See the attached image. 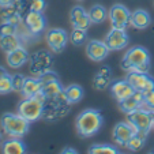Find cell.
<instances>
[{"label":"cell","instance_id":"cell-1","mask_svg":"<svg viewBox=\"0 0 154 154\" xmlns=\"http://www.w3.org/2000/svg\"><path fill=\"white\" fill-rule=\"evenodd\" d=\"M104 117L97 109H85L76 117V132L81 138H90L101 130Z\"/></svg>","mask_w":154,"mask_h":154},{"label":"cell","instance_id":"cell-2","mask_svg":"<svg viewBox=\"0 0 154 154\" xmlns=\"http://www.w3.org/2000/svg\"><path fill=\"white\" fill-rule=\"evenodd\" d=\"M122 68L124 71H142L149 72L150 70V53L145 47H132L125 52L122 59Z\"/></svg>","mask_w":154,"mask_h":154},{"label":"cell","instance_id":"cell-3","mask_svg":"<svg viewBox=\"0 0 154 154\" xmlns=\"http://www.w3.org/2000/svg\"><path fill=\"white\" fill-rule=\"evenodd\" d=\"M0 125L3 128L4 134L12 138H22L29 132L30 122L20 116L19 113H4L0 119Z\"/></svg>","mask_w":154,"mask_h":154},{"label":"cell","instance_id":"cell-4","mask_svg":"<svg viewBox=\"0 0 154 154\" xmlns=\"http://www.w3.org/2000/svg\"><path fill=\"white\" fill-rule=\"evenodd\" d=\"M127 122L134 125L138 134L147 138L151 128H154V113L145 108H139L127 115Z\"/></svg>","mask_w":154,"mask_h":154},{"label":"cell","instance_id":"cell-5","mask_svg":"<svg viewBox=\"0 0 154 154\" xmlns=\"http://www.w3.org/2000/svg\"><path fill=\"white\" fill-rule=\"evenodd\" d=\"M18 113L23 116L30 123L38 120L44 115V102L37 97H25L18 104Z\"/></svg>","mask_w":154,"mask_h":154},{"label":"cell","instance_id":"cell-6","mask_svg":"<svg viewBox=\"0 0 154 154\" xmlns=\"http://www.w3.org/2000/svg\"><path fill=\"white\" fill-rule=\"evenodd\" d=\"M30 60V74L33 76H41L44 72L51 70L53 64V55L49 51H37L29 57Z\"/></svg>","mask_w":154,"mask_h":154},{"label":"cell","instance_id":"cell-7","mask_svg":"<svg viewBox=\"0 0 154 154\" xmlns=\"http://www.w3.org/2000/svg\"><path fill=\"white\" fill-rule=\"evenodd\" d=\"M23 29L26 35L29 37H38L44 33L47 27V19L42 12H33L27 11L23 17Z\"/></svg>","mask_w":154,"mask_h":154},{"label":"cell","instance_id":"cell-8","mask_svg":"<svg viewBox=\"0 0 154 154\" xmlns=\"http://www.w3.org/2000/svg\"><path fill=\"white\" fill-rule=\"evenodd\" d=\"M109 20L112 27L127 29L128 26H131V11L124 4L116 3L109 8Z\"/></svg>","mask_w":154,"mask_h":154},{"label":"cell","instance_id":"cell-9","mask_svg":"<svg viewBox=\"0 0 154 154\" xmlns=\"http://www.w3.org/2000/svg\"><path fill=\"white\" fill-rule=\"evenodd\" d=\"M68 38L70 35L67 34V32L64 29H51L45 33V41H47L49 49L52 51L53 53H61L66 47H67Z\"/></svg>","mask_w":154,"mask_h":154},{"label":"cell","instance_id":"cell-10","mask_svg":"<svg viewBox=\"0 0 154 154\" xmlns=\"http://www.w3.org/2000/svg\"><path fill=\"white\" fill-rule=\"evenodd\" d=\"M131 86L135 89V91H147L154 87V78L149 75V72H142V71H128L125 76Z\"/></svg>","mask_w":154,"mask_h":154},{"label":"cell","instance_id":"cell-11","mask_svg":"<svg viewBox=\"0 0 154 154\" xmlns=\"http://www.w3.org/2000/svg\"><path fill=\"white\" fill-rule=\"evenodd\" d=\"M105 44L108 45L109 51H120L124 49L130 42V37H128L125 29H116L112 27L111 32L105 35Z\"/></svg>","mask_w":154,"mask_h":154},{"label":"cell","instance_id":"cell-12","mask_svg":"<svg viewBox=\"0 0 154 154\" xmlns=\"http://www.w3.org/2000/svg\"><path fill=\"white\" fill-rule=\"evenodd\" d=\"M134 134H137V130L134 128V125L128 122H120L113 127L112 131V139L115 140L117 146L120 147H125L128 143V140L131 139V137Z\"/></svg>","mask_w":154,"mask_h":154},{"label":"cell","instance_id":"cell-13","mask_svg":"<svg viewBox=\"0 0 154 154\" xmlns=\"http://www.w3.org/2000/svg\"><path fill=\"white\" fill-rule=\"evenodd\" d=\"M70 112V104L66 102H60L57 100H47L44 104V115L48 120H57L61 119L64 115H67Z\"/></svg>","mask_w":154,"mask_h":154},{"label":"cell","instance_id":"cell-14","mask_svg":"<svg viewBox=\"0 0 154 154\" xmlns=\"http://www.w3.org/2000/svg\"><path fill=\"white\" fill-rule=\"evenodd\" d=\"M86 53L87 57L93 61H104L105 59L109 55V48L105 44V41H100V40H91L90 42L87 44L86 47Z\"/></svg>","mask_w":154,"mask_h":154},{"label":"cell","instance_id":"cell-15","mask_svg":"<svg viewBox=\"0 0 154 154\" xmlns=\"http://www.w3.org/2000/svg\"><path fill=\"white\" fill-rule=\"evenodd\" d=\"M70 20L72 27H76V29H85L87 30L91 26V19L87 14V11L83 8L82 6H75L72 7L70 12Z\"/></svg>","mask_w":154,"mask_h":154},{"label":"cell","instance_id":"cell-16","mask_svg":"<svg viewBox=\"0 0 154 154\" xmlns=\"http://www.w3.org/2000/svg\"><path fill=\"white\" fill-rule=\"evenodd\" d=\"M111 93L112 96L116 98L117 102H122L123 100L131 97L135 93V89L131 86V83L127 79H123V81H115L111 83Z\"/></svg>","mask_w":154,"mask_h":154},{"label":"cell","instance_id":"cell-17","mask_svg":"<svg viewBox=\"0 0 154 154\" xmlns=\"http://www.w3.org/2000/svg\"><path fill=\"white\" fill-rule=\"evenodd\" d=\"M29 57V52L23 47H19L7 53V64L11 68H20L22 66H25L27 63Z\"/></svg>","mask_w":154,"mask_h":154},{"label":"cell","instance_id":"cell-18","mask_svg":"<svg viewBox=\"0 0 154 154\" xmlns=\"http://www.w3.org/2000/svg\"><path fill=\"white\" fill-rule=\"evenodd\" d=\"M151 25V15L149 11L138 8L131 12V26L138 30H145Z\"/></svg>","mask_w":154,"mask_h":154},{"label":"cell","instance_id":"cell-19","mask_svg":"<svg viewBox=\"0 0 154 154\" xmlns=\"http://www.w3.org/2000/svg\"><path fill=\"white\" fill-rule=\"evenodd\" d=\"M142 106H143V94L140 91H135L131 97H128V98L123 100L122 102H119L120 111L124 112L125 115L137 111V109H139Z\"/></svg>","mask_w":154,"mask_h":154},{"label":"cell","instance_id":"cell-20","mask_svg":"<svg viewBox=\"0 0 154 154\" xmlns=\"http://www.w3.org/2000/svg\"><path fill=\"white\" fill-rule=\"evenodd\" d=\"M27 147L20 138L10 137L7 140L2 143V153L3 154H23L26 153Z\"/></svg>","mask_w":154,"mask_h":154},{"label":"cell","instance_id":"cell-21","mask_svg":"<svg viewBox=\"0 0 154 154\" xmlns=\"http://www.w3.org/2000/svg\"><path fill=\"white\" fill-rule=\"evenodd\" d=\"M41 89H42V82L40 78L37 76H26V81L25 85L22 87V91L20 93L23 94V97H35L37 94L41 93Z\"/></svg>","mask_w":154,"mask_h":154},{"label":"cell","instance_id":"cell-22","mask_svg":"<svg viewBox=\"0 0 154 154\" xmlns=\"http://www.w3.org/2000/svg\"><path fill=\"white\" fill-rule=\"evenodd\" d=\"M111 86V68L101 67L93 78V87L96 90H105Z\"/></svg>","mask_w":154,"mask_h":154},{"label":"cell","instance_id":"cell-23","mask_svg":"<svg viewBox=\"0 0 154 154\" xmlns=\"http://www.w3.org/2000/svg\"><path fill=\"white\" fill-rule=\"evenodd\" d=\"M63 90H64V87H63V85H61V82L59 81V78H56V79H53V81L42 83L41 94L45 97V100H52V98H55L59 93H61Z\"/></svg>","mask_w":154,"mask_h":154},{"label":"cell","instance_id":"cell-24","mask_svg":"<svg viewBox=\"0 0 154 154\" xmlns=\"http://www.w3.org/2000/svg\"><path fill=\"white\" fill-rule=\"evenodd\" d=\"M19 47H22V38L18 34H10L0 37V49L3 52L8 53Z\"/></svg>","mask_w":154,"mask_h":154},{"label":"cell","instance_id":"cell-25","mask_svg":"<svg viewBox=\"0 0 154 154\" xmlns=\"http://www.w3.org/2000/svg\"><path fill=\"white\" fill-rule=\"evenodd\" d=\"M64 94H66V100L70 105L79 102L85 96L83 87L79 85H70V86L64 87Z\"/></svg>","mask_w":154,"mask_h":154},{"label":"cell","instance_id":"cell-26","mask_svg":"<svg viewBox=\"0 0 154 154\" xmlns=\"http://www.w3.org/2000/svg\"><path fill=\"white\" fill-rule=\"evenodd\" d=\"M87 14H89V17H90L93 23H102V22L106 20V18L109 17L108 10L105 8L104 6H101V4H94V6L87 11Z\"/></svg>","mask_w":154,"mask_h":154},{"label":"cell","instance_id":"cell-27","mask_svg":"<svg viewBox=\"0 0 154 154\" xmlns=\"http://www.w3.org/2000/svg\"><path fill=\"white\" fill-rule=\"evenodd\" d=\"M89 154H119V149L109 143H96L91 145L87 150Z\"/></svg>","mask_w":154,"mask_h":154},{"label":"cell","instance_id":"cell-28","mask_svg":"<svg viewBox=\"0 0 154 154\" xmlns=\"http://www.w3.org/2000/svg\"><path fill=\"white\" fill-rule=\"evenodd\" d=\"M145 140H146V137H143V135H140L137 132V134H134L131 137V139L128 140L125 147L131 151H138L139 149H142L143 146H145Z\"/></svg>","mask_w":154,"mask_h":154},{"label":"cell","instance_id":"cell-29","mask_svg":"<svg viewBox=\"0 0 154 154\" xmlns=\"http://www.w3.org/2000/svg\"><path fill=\"white\" fill-rule=\"evenodd\" d=\"M86 38H87V33L85 29H76V27H74L70 34V40L75 47H81L82 44L86 41Z\"/></svg>","mask_w":154,"mask_h":154},{"label":"cell","instance_id":"cell-30","mask_svg":"<svg viewBox=\"0 0 154 154\" xmlns=\"http://www.w3.org/2000/svg\"><path fill=\"white\" fill-rule=\"evenodd\" d=\"M14 91V86H12V75L6 72L4 75L0 76V94H8Z\"/></svg>","mask_w":154,"mask_h":154},{"label":"cell","instance_id":"cell-31","mask_svg":"<svg viewBox=\"0 0 154 154\" xmlns=\"http://www.w3.org/2000/svg\"><path fill=\"white\" fill-rule=\"evenodd\" d=\"M19 33V26L11 23V22H0V37L10 34H18Z\"/></svg>","mask_w":154,"mask_h":154},{"label":"cell","instance_id":"cell-32","mask_svg":"<svg viewBox=\"0 0 154 154\" xmlns=\"http://www.w3.org/2000/svg\"><path fill=\"white\" fill-rule=\"evenodd\" d=\"M143 106L145 109L154 113V87L147 91H143Z\"/></svg>","mask_w":154,"mask_h":154},{"label":"cell","instance_id":"cell-33","mask_svg":"<svg viewBox=\"0 0 154 154\" xmlns=\"http://www.w3.org/2000/svg\"><path fill=\"white\" fill-rule=\"evenodd\" d=\"M45 8H47V0H29L27 11L44 12V10Z\"/></svg>","mask_w":154,"mask_h":154},{"label":"cell","instance_id":"cell-34","mask_svg":"<svg viewBox=\"0 0 154 154\" xmlns=\"http://www.w3.org/2000/svg\"><path fill=\"white\" fill-rule=\"evenodd\" d=\"M26 76L22 74H15L12 75V86H14V91H22V87L25 85Z\"/></svg>","mask_w":154,"mask_h":154},{"label":"cell","instance_id":"cell-35","mask_svg":"<svg viewBox=\"0 0 154 154\" xmlns=\"http://www.w3.org/2000/svg\"><path fill=\"white\" fill-rule=\"evenodd\" d=\"M38 78L41 79V82H42V83H45V82H49V81L56 79V78H57V74L49 70V71H47V72H44L41 76H38Z\"/></svg>","mask_w":154,"mask_h":154},{"label":"cell","instance_id":"cell-36","mask_svg":"<svg viewBox=\"0 0 154 154\" xmlns=\"http://www.w3.org/2000/svg\"><path fill=\"white\" fill-rule=\"evenodd\" d=\"M12 3H14V0H0V8L2 7H7Z\"/></svg>","mask_w":154,"mask_h":154},{"label":"cell","instance_id":"cell-37","mask_svg":"<svg viewBox=\"0 0 154 154\" xmlns=\"http://www.w3.org/2000/svg\"><path fill=\"white\" fill-rule=\"evenodd\" d=\"M63 154H70V153H72V154H75V153H78V151L75 150V149H72V147H66V149H63V151H61Z\"/></svg>","mask_w":154,"mask_h":154},{"label":"cell","instance_id":"cell-38","mask_svg":"<svg viewBox=\"0 0 154 154\" xmlns=\"http://www.w3.org/2000/svg\"><path fill=\"white\" fill-rule=\"evenodd\" d=\"M6 72H7V71L4 70V68L2 67V66H0V76H2V75H4V74H6Z\"/></svg>","mask_w":154,"mask_h":154},{"label":"cell","instance_id":"cell-39","mask_svg":"<svg viewBox=\"0 0 154 154\" xmlns=\"http://www.w3.org/2000/svg\"><path fill=\"white\" fill-rule=\"evenodd\" d=\"M3 143V135H2V132H0V145Z\"/></svg>","mask_w":154,"mask_h":154}]
</instances>
